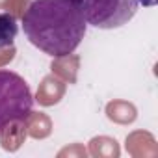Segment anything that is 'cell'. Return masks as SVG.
I'll return each mask as SVG.
<instances>
[{
	"label": "cell",
	"mask_w": 158,
	"mask_h": 158,
	"mask_svg": "<svg viewBox=\"0 0 158 158\" xmlns=\"http://www.w3.org/2000/svg\"><path fill=\"white\" fill-rule=\"evenodd\" d=\"M23 30L35 48L63 58L82 43L88 23L80 6L69 0H34L23 15Z\"/></svg>",
	"instance_id": "1"
},
{
	"label": "cell",
	"mask_w": 158,
	"mask_h": 158,
	"mask_svg": "<svg viewBox=\"0 0 158 158\" xmlns=\"http://www.w3.org/2000/svg\"><path fill=\"white\" fill-rule=\"evenodd\" d=\"M34 97L26 80L8 69H0V132L11 123H23L30 117Z\"/></svg>",
	"instance_id": "2"
},
{
	"label": "cell",
	"mask_w": 158,
	"mask_h": 158,
	"mask_svg": "<svg viewBox=\"0 0 158 158\" xmlns=\"http://www.w3.org/2000/svg\"><path fill=\"white\" fill-rule=\"evenodd\" d=\"M139 0H82L80 10L88 24L101 30L125 26L136 15Z\"/></svg>",
	"instance_id": "3"
},
{
	"label": "cell",
	"mask_w": 158,
	"mask_h": 158,
	"mask_svg": "<svg viewBox=\"0 0 158 158\" xmlns=\"http://www.w3.org/2000/svg\"><path fill=\"white\" fill-rule=\"evenodd\" d=\"M17 34H19L17 19L11 13L2 11V13H0V48L11 47L15 37H17Z\"/></svg>",
	"instance_id": "4"
},
{
	"label": "cell",
	"mask_w": 158,
	"mask_h": 158,
	"mask_svg": "<svg viewBox=\"0 0 158 158\" xmlns=\"http://www.w3.org/2000/svg\"><path fill=\"white\" fill-rule=\"evenodd\" d=\"M69 2H73V4H76V6H80V4H82V0H69Z\"/></svg>",
	"instance_id": "5"
}]
</instances>
